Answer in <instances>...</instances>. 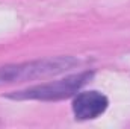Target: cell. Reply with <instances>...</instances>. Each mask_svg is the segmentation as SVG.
Masks as SVG:
<instances>
[{
    "mask_svg": "<svg viewBox=\"0 0 130 129\" xmlns=\"http://www.w3.org/2000/svg\"><path fill=\"white\" fill-rule=\"evenodd\" d=\"M76 65H79V59L73 56H58V58H47L39 61L21 62V64L3 65L0 67V85L55 76L74 68Z\"/></svg>",
    "mask_w": 130,
    "mask_h": 129,
    "instance_id": "cell-1",
    "label": "cell"
},
{
    "mask_svg": "<svg viewBox=\"0 0 130 129\" xmlns=\"http://www.w3.org/2000/svg\"><path fill=\"white\" fill-rule=\"evenodd\" d=\"M91 78H92V71H83V73L71 74L61 81L47 82L26 90L14 91L12 94H8V97L15 100H61L76 94Z\"/></svg>",
    "mask_w": 130,
    "mask_h": 129,
    "instance_id": "cell-2",
    "label": "cell"
},
{
    "mask_svg": "<svg viewBox=\"0 0 130 129\" xmlns=\"http://www.w3.org/2000/svg\"><path fill=\"white\" fill-rule=\"evenodd\" d=\"M109 100L100 91H83L73 100V114L77 120H94L107 109Z\"/></svg>",
    "mask_w": 130,
    "mask_h": 129,
    "instance_id": "cell-3",
    "label": "cell"
}]
</instances>
